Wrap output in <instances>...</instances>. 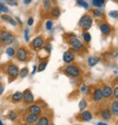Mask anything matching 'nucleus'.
Masks as SVG:
<instances>
[{
    "mask_svg": "<svg viewBox=\"0 0 118 125\" xmlns=\"http://www.w3.org/2000/svg\"><path fill=\"white\" fill-rule=\"evenodd\" d=\"M14 41H15V37L10 32L3 31V32L0 33V42H1V43H3V44H10Z\"/></svg>",
    "mask_w": 118,
    "mask_h": 125,
    "instance_id": "1",
    "label": "nucleus"
},
{
    "mask_svg": "<svg viewBox=\"0 0 118 125\" xmlns=\"http://www.w3.org/2000/svg\"><path fill=\"white\" fill-rule=\"evenodd\" d=\"M79 24H80V26H81L85 31H88V30L91 29V27H92V25H93V19H92L91 16H88V14H85V15L81 18Z\"/></svg>",
    "mask_w": 118,
    "mask_h": 125,
    "instance_id": "2",
    "label": "nucleus"
},
{
    "mask_svg": "<svg viewBox=\"0 0 118 125\" xmlns=\"http://www.w3.org/2000/svg\"><path fill=\"white\" fill-rule=\"evenodd\" d=\"M65 73L70 76V77H73V78H76L78 77L80 74H81V70L78 66H75V65H68L65 69H64Z\"/></svg>",
    "mask_w": 118,
    "mask_h": 125,
    "instance_id": "3",
    "label": "nucleus"
},
{
    "mask_svg": "<svg viewBox=\"0 0 118 125\" xmlns=\"http://www.w3.org/2000/svg\"><path fill=\"white\" fill-rule=\"evenodd\" d=\"M19 73H20V70H19V68L15 64H9L8 65V67H7V74H8V76L12 80L16 79L19 76Z\"/></svg>",
    "mask_w": 118,
    "mask_h": 125,
    "instance_id": "4",
    "label": "nucleus"
},
{
    "mask_svg": "<svg viewBox=\"0 0 118 125\" xmlns=\"http://www.w3.org/2000/svg\"><path fill=\"white\" fill-rule=\"evenodd\" d=\"M69 43H70V45L72 46V48L75 51H80V50H82L84 48L83 43L77 38H71V39H69Z\"/></svg>",
    "mask_w": 118,
    "mask_h": 125,
    "instance_id": "5",
    "label": "nucleus"
},
{
    "mask_svg": "<svg viewBox=\"0 0 118 125\" xmlns=\"http://www.w3.org/2000/svg\"><path fill=\"white\" fill-rule=\"evenodd\" d=\"M28 56H29V52L24 47H20L16 52V57L19 61H22V62L26 61L28 59Z\"/></svg>",
    "mask_w": 118,
    "mask_h": 125,
    "instance_id": "6",
    "label": "nucleus"
},
{
    "mask_svg": "<svg viewBox=\"0 0 118 125\" xmlns=\"http://www.w3.org/2000/svg\"><path fill=\"white\" fill-rule=\"evenodd\" d=\"M23 100L26 104H33L34 101H35V98H34V95L32 94L31 90H26L24 93H23Z\"/></svg>",
    "mask_w": 118,
    "mask_h": 125,
    "instance_id": "7",
    "label": "nucleus"
},
{
    "mask_svg": "<svg viewBox=\"0 0 118 125\" xmlns=\"http://www.w3.org/2000/svg\"><path fill=\"white\" fill-rule=\"evenodd\" d=\"M43 42H44V39H43V37H37L34 41H33V42H32V46L34 47V49H37V50H39V49H40L42 46H43Z\"/></svg>",
    "mask_w": 118,
    "mask_h": 125,
    "instance_id": "8",
    "label": "nucleus"
},
{
    "mask_svg": "<svg viewBox=\"0 0 118 125\" xmlns=\"http://www.w3.org/2000/svg\"><path fill=\"white\" fill-rule=\"evenodd\" d=\"M75 59V55H74V52L68 50L66 51L64 54H63V61L65 63H71L72 61H74Z\"/></svg>",
    "mask_w": 118,
    "mask_h": 125,
    "instance_id": "9",
    "label": "nucleus"
},
{
    "mask_svg": "<svg viewBox=\"0 0 118 125\" xmlns=\"http://www.w3.org/2000/svg\"><path fill=\"white\" fill-rule=\"evenodd\" d=\"M99 29L103 35H109L111 33V27L107 23H101L99 25Z\"/></svg>",
    "mask_w": 118,
    "mask_h": 125,
    "instance_id": "10",
    "label": "nucleus"
},
{
    "mask_svg": "<svg viewBox=\"0 0 118 125\" xmlns=\"http://www.w3.org/2000/svg\"><path fill=\"white\" fill-rule=\"evenodd\" d=\"M29 111H30V113H33V114H36V115L39 116V115L41 113L42 109H41V107H40L39 105H38V104H32L31 106L29 107Z\"/></svg>",
    "mask_w": 118,
    "mask_h": 125,
    "instance_id": "11",
    "label": "nucleus"
},
{
    "mask_svg": "<svg viewBox=\"0 0 118 125\" xmlns=\"http://www.w3.org/2000/svg\"><path fill=\"white\" fill-rule=\"evenodd\" d=\"M93 98H94V101L95 102H99L101 101V99L103 98V95H102V90L101 89H96L94 94H93Z\"/></svg>",
    "mask_w": 118,
    "mask_h": 125,
    "instance_id": "12",
    "label": "nucleus"
},
{
    "mask_svg": "<svg viewBox=\"0 0 118 125\" xmlns=\"http://www.w3.org/2000/svg\"><path fill=\"white\" fill-rule=\"evenodd\" d=\"M112 93H113V91H112L111 87H109V86H104V87H103V89H102V95H103V98H105V99H109V98L112 96Z\"/></svg>",
    "mask_w": 118,
    "mask_h": 125,
    "instance_id": "13",
    "label": "nucleus"
},
{
    "mask_svg": "<svg viewBox=\"0 0 118 125\" xmlns=\"http://www.w3.org/2000/svg\"><path fill=\"white\" fill-rule=\"evenodd\" d=\"M38 119H39V118H38V115L33 114V113H29V114L26 116V118H25V120H26V122H27L28 124H33V123L37 122Z\"/></svg>",
    "mask_w": 118,
    "mask_h": 125,
    "instance_id": "14",
    "label": "nucleus"
},
{
    "mask_svg": "<svg viewBox=\"0 0 118 125\" xmlns=\"http://www.w3.org/2000/svg\"><path fill=\"white\" fill-rule=\"evenodd\" d=\"M98 62H99V58H98L96 56H91V57L88 58V66H90V67L96 66Z\"/></svg>",
    "mask_w": 118,
    "mask_h": 125,
    "instance_id": "15",
    "label": "nucleus"
},
{
    "mask_svg": "<svg viewBox=\"0 0 118 125\" xmlns=\"http://www.w3.org/2000/svg\"><path fill=\"white\" fill-rule=\"evenodd\" d=\"M111 114H112V112H111L110 109H108L107 107L104 108V109H102V111H101V117H102L104 120H109V119L111 118Z\"/></svg>",
    "mask_w": 118,
    "mask_h": 125,
    "instance_id": "16",
    "label": "nucleus"
},
{
    "mask_svg": "<svg viewBox=\"0 0 118 125\" xmlns=\"http://www.w3.org/2000/svg\"><path fill=\"white\" fill-rule=\"evenodd\" d=\"M81 116L83 118V120L85 121H91L92 118H93V114L90 112V111H88V110H85L81 113Z\"/></svg>",
    "mask_w": 118,
    "mask_h": 125,
    "instance_id": "17",
    "label": "nucleus"
},
{
    "mask_svg": "<svg viewBox=\"0 0 118 125\" xmlns=\"http://www.w3.org/2000/svg\"><path fill=\"white\" fill-rule=\"evenodd\" d=\"M23 97H24L23 93H21V92H16V93L14 94V95L12 96V101H13V102H15V103L21 102V101L23 100Z\"/></svg>",
    "mask_w": 118,
    "mask_h": 125,
    "instance_id": "18",
    "label": "nucleus"
},
{
    "mask_svg": "<svg viewBox=\"0 0 118 125\" xmlns=\"http://www.w3.org/2000/svg\"><path fill=\"white\" fill-rule=\"evenodd\" d=\"M36 125H49V120L47 116H41L39 119H38V122Z\"/></svg>",
    "mask_w": 118,
    "mask_h": 125,
    "instance_id": "19",
    "label": "nucleus"
},
{
    "mask_svg": "<svg viewBox=\"0 0 118 125\" xmlns=\"http://www.w3.org/2000/svg\"><path fill=\"white\" fill-rule=\"evenodd\" d=\"M111 112L115 115H118V101H115L111 104Z\"/></svg>",
    "mask_w": 118,
    "mask_h": 125,
    "instance_id": "20",
    "label": "nucleus"
},
{
    "mask_svg": "<svg viewBox=\"0 0 118 125\" xmlns=\"http://www.w3.org/2000/svg\"><path fill=\"white\" fill-rule=\"evenodd\" d=\"M1 18L4 20V21H7V22H9L12 26H16L17 25V22L14 20V19H12V17H10V16H7V15H3V16H1Z\"/></svg>",
    "mask_w": 118,
    "mask_h": 125,
    "instance_id": "21",
    "label": "nucleus"
},
{
    "mask_svg": "<svg viewBox=\"0 0 118 125\" xmlns=\"http://www.w3.org/2000/svg\"><path fill=\"white\" fill-rule=\"evenodd\" d=\"M60 9H59L58 7H53L52 9H51V15H52V17H54V18H57V17H59L60 16Z\"/></svg>",
    "mask_w": 118,
    "mask_h": 125,
    "instance_id": "22",
    "label": "nucleus"
},
{
    "mask_svg": "<svg viewBox=\"0 0 118 125\" xmlns=\"http://www.w3.org/2000/svg\"><path fill=\"white\" fill-rule=\"evenodd\" d=\"M105 0H93V4L94 6H96L97 8H100L104 5Z\"/></svg>",
    "mask_w": 118,
    "mask_h": 125,
    "instance_id": "23",
    "label": "nucleus"
},
{
    "mask_svg": "<svg viewBox=\"0 0 118 125\" xmlns=\"http://www.w3.org/2000/svg\"><path fill=\"white\" fill-rule=\"evenodd\" d=\"M46 66H47V61H46V60L41 61L40 63H39V68H38L39 72H42V71H44L45 68H46Z\"/></svg>",
    "mask_w": 118,
    "mask_h": 125,
    "instance_id": "24",
    "label": "nucleus"
},
{
    "mask_svg": "<svg viewBox=\"0 0 118 125\" xmlns=\"http://www.w3.org/2000/svg\"><path fill=\"white\" fill-rule=\"evenodd\" d=\"M93 15H94L95 17H98V18H101V17H103V12L98 8V9H95V10L93 11Z\"/></svg>",
    "mask_w": 118,
    "mask_h": 125,
    "instance_id": "25",
    "label": "nucleus"
},
{
    "mask_svg": "<svg viewBox=\"0 0 118 125\" xmlns=\"http://www.w3.org/2000/svg\"><path fill=\"white\" fill-rule=\"evenodd\" d=\"M77 4L81 7H83L84 9H88V2H86L85 0H77Z\"/></svg>",
    "mask_w": 118,
    "mask_h": 125,
    "instance_id": "26",
    "label": "nucleus"
},
{
    "mask_svg": "<svg viewBox=\"0 0 118 125\" xmlns=\"http://www.w3.org/2000/svg\"><path fill=\"white\" fill-rule=\"evenodd\" d=\"M42 6L44 8V10H49L51 8V2H50V0H43V2H42Z\"/></svg>",
    "mask_w": 118,
    "mask_h": 125,
    "instance_id": "27",
    "label": "nucleus"
},
{
    "mask_svg": "<svg viewBox=\"0 0 118 125\" xmlns=\"http://www.w3.org/2000/svg\"><path fill=\"white\" fill-rule=\"evenodd\" d=\"M83 39H84V41H85L86 42H90L91 40H92L91 34H88V32H85V33L83 34Z\"/></svg>",
    "mask_w": 118,
    "mask_h": 125,
    "instance_id": "28",
    "label": "nucleus"
},
{
    "mask_svg": "<svg viewBox=\"0 0 118 125\" xmlns=\"http://www.w3.org/2000/svg\"><path fill=\"white\" fill-rule=\"evenodd\" d=\"M6 53H7V55H8V56H10V57H13L14 55H16L15 49H14L13 47H8V48H7V50H6Z\"/></svg>",
    "mask_w": 118,
    "mask_h": 125,
    "instance_id": "29",
    "label": "nucleus"
},
{
    "mask_svg": "<svg viewBox=\"0 0 118 125\" xmlns=\"http://www.w3.org/2000/svg\"><path fill=\"white\" fill-rule=\"evenodd\" d=\"M8 118L12 121H14L16 118H17V113L14 111V110H11L9 113H8Z\"/></svg>",
    "mask_w": 118,
    "mask_h": 125,
    "instance_id": "30",
    "label": "nucleus"
},
{
    "mask_svg": "<svg viewBox=\"0 0 118 125\" xmlns=\"http://www.w3.org/2000/svg\"><path fill=\"white\" fill-rule=\"evenodd\" d=\"M28 71H29L28 68H26V67L23 68V69L20 71V73H19L20 77H21V78H25V77H27V76H28Z\"/></svg>",
    "mask_w": 118,
    "mask_h": 125,
    "instance_id": "31",
    "label": "nucleus"
},
{
    "mask_svg": "<svg viewBox=\"0 0 118 125\" xmlns=\"http://www.w3.org/2000/svg\"><path fill=\"white\" fill-rule=\"evenodd\" d=\"M45 27H46V30L47 31H51L52 28H53V22L51 20H48L46 22V24H45Z\"/></svg>",
    "mask_w": 118,
    "mask_h": 125,
    "instance_id": "32",
    "label": "nucleus"
},
{
    "mask_svg": "<svg viewBox=\"0 0 118 125\" xmlns=\"http://www.w3.org/2000/svg\"><path fill=\"white\" fill-rule=\"evenodd\" d=\"M86 106H87L86 101H85V100H82V101L79 103V108H80V110H84V109L86 108Z\"/></svg>",
    "mask_w": 118,
    "mask_h": 125,
    "instance_id": "33",
    "label": "nucleus"
},
{
    "mask_svg": "<svg viewBox=\"0 0 118 125\" xmlns=\"http://www.w3.org/2000/svg\"><path fill=\"white\" fill-rule=\"evenodd\" d=\"M25 41H26L27 42H30V31H29L28 28L25 29Z\"/></svg>",
    "mask_w": 118,
    "mask_h": 125,
    "instance_id": "34",
    "label": "nucleus"
},
{
    "mask_svg": "<svg viewBox=\"0 0 118 125\" xmlns=\"http://www.w3.org/2000/svg\"><path fill=\"white\" fill-rule=\"evenodd\" d=\"M108 16H110L111 18H118V11H110L109 13H108Z\"/></svg>",
    "mask_w": 118,
    "mask_h": 125,
    "instance_id": "35",
    "label": "nucleus"
},
{
    "mask_svg": "<svg viewBox=\"0 0 118 125\" xmlns=\"http://www.w3.org/2000/svg\"><path fill=\"white\" fill-rule=\"evenodd\" d=\"M6 3L11 5V6H17L18 5V3L15 1V0H6Z\"/></svg>",
    "mask_w": 118,
    "mask_h": 125,
    "instance_id": "36",
    "label": "nucleus"
},
{
    "mask_svg": "<svg viewBox=\"0 0 118 125\" xmlns=\"http://www.w3.org/2000/svg\"><path fill=\"white\" fill-rule=\"evenodd\" d=\"M112 96H114V98L118 100V87H116V88L114 89V91H113V93H112Z\"/></svg>",
    "mask_w": 118,
    "mask_h": 125,
    "instance_id": "37",
    "label": "nucleus"
},
{
    "mask_svg": "<svg viewBox=\"0 0 118 125\" xmlns=\"http://www.w3.org/2000/svg\"><path fill=\"white\" fill-rule=\"evenodd\" d=\"M44 49L47 51V53H50V51H51V45H50V43H47L44 46Z\"/></svg>",
    "mask_w": 118,
    "mask_h": 125,
    "instance_id": "38",
    "label": "nucleus"
},
{
    "mask_svg": "<svg viewBox=\"0 0 118 125\" xmlns=\"http://www.w3.org/2000/svg\"><path fill=\"white\" fill-rule=\"evenodd\" d=\"M1 12H4V13H8L9 12V9L7 6H5L4 4L2 5V8H1Z\"/></svg>",
    "mask_w": 118,
    "mask_h": 125,
    "instance_id": "39",
    "label": "nucleus"
},
{
    "mask_svg": "<svg viewBox=\"0 0 118 125\" xmlns=\"http://www.w3.org/2000/svg\"><path fill=\"white\" fill-rule=\"evenodd\" d=\"M4 90H5V86H4V85H0V96H1L2 94H3Z\"/></svg>",
    "mask_w": 118,
    "mask_h": 125,
    "instance_id": "40",
    "label": "nucleus"
},
{
    "mask_svg": "<svg viewBox=\"0 0 118 125\" xmlns=\"http://www.w3.org/2000/svg\"><path fill=\"white\" fill-rule=\"evenodd\" d=\"M33 24H34V19L33 18H30L28 20V25L29 26H33Z\"/></svg>",
    "mask_w": 118,
    "mask_h": 125,
    "instance_id": "41",
    "label": "nucleus"
},
{
    "mask_svg": "<svg viewBox=\"0 0 118 125\" xmlns=\"http://www.w3.org/2000/svg\"><path fill=\"white\" fill-rule=\"evenodd\" d=\"M86 90H87V87H86V85H83V86H82V88H81V92L85 93V92H86Z\"/></svg>",
    "mask_w": 118,
    "mask_h": 125,
    "instance_id": "42",
    "label": "nucleus"
},
{
    "mask_svg": "<svg viewBox=\"0 0 118 125\" xmlns=\"http://www.w3.org/2000/svg\"><path fill=\"white\" fill-rule=\"evenodd\" d=\"M23 2H24V4H30L32 2V0H23Z\"/></svg>",
    "mask_w": 118,
    "mask_h": 125,
    "instance_id": "43",
    "label": "nucleus"
},
{
    "mask_svg": "<svg viewBox=\"0 0 118 125\" xmlns=\"http://www.w3.org/2000/svg\"><path fill=\"white\" fill-rule=\"evenodd\" d=\"M37 70H38V67H37V66L35 65V66H34V70H33V72H32V74H35Z\"/></svg>",
    "mask_w": 118,
    "mask_h": 125,
    "instance_id": "44",
    "label": "nucleus"
},
{
    "mask_svg": "<svg viewBox=\"0 0 118 125\" xmlns=\"http://www.w3.org/2000/svg\"><path fill=\"white\" fill-rule=\"evenodd\" d=\"M97 125H108L107 123H104V122H98Z\"/></svg>",
    "mask_w": 118,
    "mask_h": 125,
    "instance_id": "45",
    "label": "nucleus"
},
{
    "mask_svg": "<svg viewBox=\"0 0 118 125\" xmlns=\"http://www.w3.org/2000/svg\"><path fill=\"white\" fill-rule=\"evenodd\" d=\"M16 21H17V22H18V23H19L20 25H22V22H21V20H20V19H19L18 17H16Z\"/></svg>",
    "mask_w": 118,
    "mask_h": 125,
    "instance_id": "46",
    "label": "nucleus"
},
{
    "mask_svg": "<svg viewBox=\"0 0 118 125\" xmlns=\"http://www.w3.org/2000/svg\"><path fill=\"white\" fill-rule=\"evenodd\" d=\"M2 5H3V4H2L1 2H0V12H1V8H2Z\"/></svg>",
    "mask_w": 118,
    "mask_h": 125,
    "instance_id": "47",
    "label": "nucleus"
},
{
    "mask_svg": "<svg viewBox=\"0 0 118 125\" xmlns=\"http://www.w3.org/2000/svg\"><path fill=\"white\" fill-rule=\"evenodd\" d=\"M0 125H4V124H3V122H2L1 120H0Z\"/></svg>",
    "mask_w": 118,
    "mask_h": 125,
    "instance_id": "48",
    "label": "nucleus"
},
{
    "mask_svg": "<svg viewBox=\"0 0 118 125\" xmlns=\"http://www.w3.org/2000/svg\"><path fill=\"white\" fill-rule=\"evenodd\" d=\"M115 82H118V76H117V78H116V80H115Z\"/></svg>",
    "mask_w": 118,
    "mask_h": 125,
    "instance_id": "49",
    "label": "nucleus"
}]
</instances>
